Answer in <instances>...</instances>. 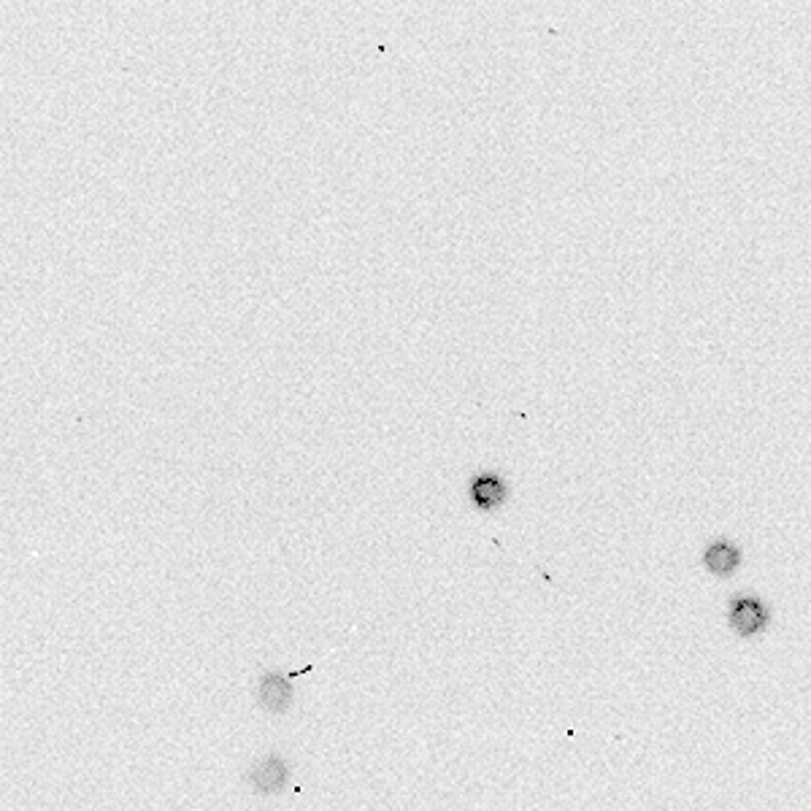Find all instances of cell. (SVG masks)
I'll return each mask as SVG.
<instances>
[{"label": "cell", "instance_id": "2", "mask_svg": "<svg viewBox=\"0 0 811 811\" xmlns=\"http://www.w3.org/2000/svg\"><path fill=\"white\" fill-rule=\"evenodd\" d=\"M295 701V684L282 671H265L257 682V703L268 714H287Z\"/></svg>", "mask_w": 811, "mask_h": 811}, {"label": "cell", "instance_id": "3", "mask_svg": "<svg viewBox=\"0 0 811 811\" xmlns=\"http://www.w3.org/2000/svg\"><path fill=\"white\" fill-rule=\"evenodd\" d=\"M468 495H471L476 509L495 511L501 509L506 498H509V484L503 482V476L495 474V471H482L468 484Z\"/></svg>", "mask_w": 811, "mask_h": 811}, {"label": "cell", "instance_id": "4", "mask_svg": "<svg viewBox=\"0 0 811 811\" xmlns=\"http://www.w3.org/2000/svg\"><path fill=\"white\" fill-rule=\"evenodd\" d=\"M728 620L733 630L741 633V636H755L768 625V609L757 598L741 595V598L730 603Z\"/></svg>", "mask_w": 811, "mask_h": 811}, {"label": "cell", "instance_id": "5", "mask_svg": "<svg viewBox=\"0 0 811 811\" xmlns=\"http://www.w3.org/2000/svg\"><path fill=\"white\" fill-rule=\"evenodd\" d=\"M703 563H706V568H709L711 574L728 576L739 568L741 552H739V547H736V544H730V541H714V544H709V549H706Z\"/></svg>", "mask_w": 811, "mask_h": 811}, {"label": "cell", "instance_id": "1", "mask_svg": "<svg viewBox=\"0 0 811 811\" xmlns=\"http://www.w3.org/2000/svg\"><path fill=\"white\" fill-rule=\"evenodd\" d=\"M290 776V763L279 752H268L249 766L247 784L257 795H276L290 784Z\"/></svg>", "mask_w": 811, "mask_h": 811}]
</instances>
